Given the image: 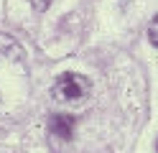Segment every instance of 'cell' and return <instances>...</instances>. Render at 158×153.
Returning a JSON list of instances; mask_svg holds the SVG:
<instances>
[{
	"instance_id": "obj_1",
	"label": "cell",
	"mask_w": 158,
	"mask_h": 153,
	"mask_svg": "<svg viewBox=\"0 0 158 153\" xmlns=\"http://www.w3.org/2000/svg\"><path fill=\"white\" fill-rule=\"evenodd\" d=\"M87 92V82L79 77V74H61L54 84V95L64 102H77L82 100Z\"/></svg>"
},
{
	"instance_id": "obj_2",
	"label": "cell",
	"mask_w": 158,
	"mask_h": 153,
	"mask_svg": "<svg viewBox=\"0 0 158 153\" xmlns=\"http://www.w3.org/2000/svg\"><path fill=\"white\" fill-rule=\"evenodd\" d=\"M48 128H51V133L56 138L61 140H69L74 135V117L72 115H54L51 122H48Z\"/></svg>"
},
{
	"instance_id": "obj_3",
	"label": "cell",
	"mask_w": 158,
	"mask_h": 153,
	"mask_svg": "<svg viewBox=\"0 0 158 153\" xmlns=\"http://www.w3.org/2000/svg\"><path fill=\"white\" fill-rule=\"evenodd\" d=\"M148 36H151V44L158 46V15L151 20V26H148Z\"/></svg>"
}]
</instances>
